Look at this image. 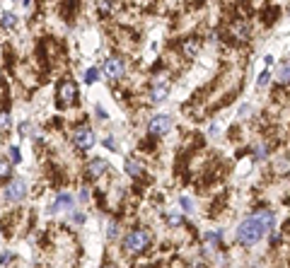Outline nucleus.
Here are the masks:
<instances>
[{"label": "nucleus", "mask_w": 290, "mask_h": 268, "mask_svg": "<svg viewBox=\"0 0 290 268\" xmlns=\"http://www.w3.org/2000/svg\"><path fill=\"white\" fill-rule=\"evenodd\" d=\"M273 225H276V215L271 210H259L237 225V242L242 247H254L273 230Z\"/></svg>", "instance_id": "obj_1"}, {"label": "nucleus", "mask_w": 290, "mask_h": 268, "mask_svg": "<svg viewBox=\"0 0 290 268\" xmlns=\"http://www.w3.org/2000/svg\"><path fill=\"white\" fill-rule=\"evenodd\" d=\"M148 244H150V232L133 230L128 232L126 239H124V251H128V254H143L148 249Z\"/></svg>", "instance_id": "obj_2"}, {"label": "nucleus", "mask_w": 290, "mask_h": 268, "mask_svg": "<svg viewBox=\"0 0 290 268\" xmlns=\"http://www.w3.org/2000/svg\"><path fill=\"white\" fill-rule=\"evenodd\" d=\"M124 75H126V61L118 58V56H109L107 61H104V77L111 80V83H116Z\"/></svg>", "instance_id": "obj_3"}, {"label": "nucleus", "mask_w": 290, "mask_h": 268, "mask_svg": "<svg viewBox=\"0 0 290 268\" xmlns=\"http://www.w3.org/2000/svg\"><path fill=\"white\" fill-rule=\"evenodd\" d=\"M94 143H97V138H94V130L92 128H87V126L75 128V133H72V145H75L78 150L87 152V150L94 148Z\"/></svg>", "instance_id": "obj_4"}, {"label": "nucleus", "mask_w": 290, "mask_h": 268, "mask_svg": "<svg viewBox=\"0 0 290 268\" xmlns=\"http://www.w3.org/2000/svg\"><path fill=\"white\" fill-rule=\"evenodd\" d=\"M170 128H172V116L170 114H155L153 119L148 121V133L155 136V138L170 133Z\"/></svg>", "instance_id": "obj_5"}, {"label": "nucleus", "mask_w": 290, "mask_h": 268, "mask_svg": "<svg viewBox=\"0 0 290 268\" xmlns=\"http://www.w3.org/2000/svg\"><path fill=\"white\" fill-rule=\"evenodd\" d=\"M5 201L8 203H19V201H25V196H27V181L25 179H12L8 186H5Z\"/></svg>", "instance_id": "obj_6"}, {"label": "nucleus", "mask_w": 290, "mask_h": 268, "mask_svg": "<svg viewBox=\"0 0 290 268\" xmlns=\"http://www.w3.org/2000/svg\"><path fill=\"white\" fill-rule=\"evenodd\" d=\"M58 104L61 106H72V104L78 102V85L72 83V80H63V83L58 85Z\"/></svg>", "instance_id": "obj_7"}, {"label": "nucleus", "mask_w": 290, "mask_h": 268, "mask_svg": "<svg viewBox=\"0 0 290 268\" xmlns=\"http://www.w3.org/2000/svg\"><path fill=\"white\" fill-rule=\"evenodd\" d=\"M167 94H170V85L164 83V80H160V83H155L153 87H150L148 97H150V102L153 104H162L164 99H167Z\"/></svg>", "instance_id": "obj_8"}, {"label": "nucleus", "mask_w": 290, "mask_h": 268, "mask_svg": "<svg viewBox=\"0 0 290 268\" xmlns=\"http://www.w3.org/2000/svg\"><path fill=\"white\" fill-rule=\"evenodd\" d=\"M109 172V162L107 159H102V157H94L87 162V176L90 179H100L102 174H107Z\"/></svg>", "instance_id": "obj_9"}, {"label": "nucleus", "mask_w": 290, "mask_h": 268, "mask_svg": "<svg viewBox=\"0 0 290 268\" xmlns=\"http://www.w3.org/2000/svg\"><path fill=\"white\" fill-rule=\"evenodd\" d=\"M72 205V196L70 194H58V198H56L54 203H51V213H58V210H68Z\"/></svg>", "instance_id": "obj_10"}, {"label": "nucleus", "mask_w": 290, "mask_h": 268, "mask_svg": "<svg viewBox=\"0 0 290 268\" xmlns=\"http://www.w3.org/2000/svg\"><path fill=\"white\" fill-rule=\"evenodd\" d=\"M12 128V116L8 109H0V133H8Z\"/></svg>", "instance_id": "obj_11"}, {"label": "nucleus", "mask_w": 290, "mask_h": 268, "mask_svg": "<svg viewBox=\"0 0 290 268\" xmlns=\"http://www.w3.org/2000/svg\"><path fill=\"white\" fill-rule=\"evenodd\" d=\"M124 167H126V172H128L131 176H140V174H143V167L138 165V162H136L133 157H128V159H126V165H124Z\"/></svg>", "instance_id": "obj_12"}, {"label": "nucleus", "mask_w": 290, "mask_h": 268, "mask_svg": "<svg viewBox=\"0 0 290 268\" xmlns=\"http://www.w3.org/2000/svg\"><path fill=\"white\" fill-rule=\"evenodd\" d=\"M10 174H12V165H10V159L0 157V179H10Z\"/></svg>", "instance_id": "obj_13"}, {"label": "nucleus", "mask_w": 290, "mask_h": 268, "mask_svg": "<svg viewBox=\"0 0 290 268\" xmlns=\"http://www.w3.org/2000/svg\"><path fill=\"white\" fill-rule=\"evenodd\" d=\"M167 222H170L172 227H177V225H181V222H184V213H177V210H170V213H167Z\"/></svg>", "instance_id": "obj_14"}, {"label": "nucleus", "mask_w": 290, "mask_h": 268, "mask_svg": "<svg viewBox=\"0 0 290 268\" xmlns=\"http://www.w3.org/2000/svg\"><path fill=\"white\" fill-rule=\"evenodd\" d=\"M278 83H281V85H288L290 83V63L281 65V70H278Z\"/></svg>", "instance_id": "obj_15"}, {"label": "nucleus", "mask_w": 290, "mask_h": 268, "mask_svg": "<svg viewBox=\"0 0 290 268\" xmlns=\"http://www.w3.org/2000/svg\"><path fill=\"white\" fill-rule=\"evenodd\" d=\"M0 24H3L5 29H12L15 24H17V15H12V12H5V15H3V22H0Z\"/></svg>", "instance_id": "obj_16"}, {"label": "nucleus", "mask_w": 290, "mask_h": 268, "mask_svg": "<svg viewBox=\"0 0 290 268\" xmlns=\"http://www.w3.org/2000/svg\"><path fill=\"white\" fill-rule=\"evenodd\" d=\"M232 32H235V37L239 39V41H247V37H249V27H247V24H235Z\"/></svg>", "instance_id": "obj_17"}, {"label": "nucleus", "mask_w": 290, "mask_h": 268, "mask_svg": "<svg viewBox=\"0 0 290 268\" xmlns=\"http://www.w3.org/2000/svg\"><path fill=\"white\" fill-rule=\"evenodd\" d=\"M196 51H199V39H189V41L184 44V53H186V56H196Z\"/></svg>", "instance_id": "obj_18"}, {"label": "nucleus", "mask_w": 290, "mask_h": 268, "mask_svg": "<svg viewBox=\"0 0 290 268\" xmlns=\"http://www.w3.org/2000/svg\"><path fill=\"white\" fill-rule=\"evenodd\" d=\"M181 208H184V215H191L194 213V203H191V198H186V196H181Z\"/></svg>", "instance_id": "obj_19"}, {"label": "nucleus", "mask_w": 290, "mask_h": 268, "mask_svg": "<svg viewBox=\"0 0 290 268\" xmlns=\"http://www.w3.org/2000/svg\"><path fill=\"white\" fill-rule=\"evenodd\" d=\"M97 75H100V70H97V68H90V70H85V83L92 85L94 80H97Z\"/></svg>", "instance_id": "obj_20"}, {"label": "nucleus", "mask_w": 290, "mask_h": 268, "mask_svg": "<svg viewBox=\"0 0 290 268\" xmlns=\"http://www.w3.org/2000/svg\"><path fill=\"white\" fill-rule=\"evenodd\" d=\"M266 155H269V148H266V145H256V148H254V157L256 159H263Z\"/></svg>", "instance_id": "obj_21"}, {"label": "nucleus", "mask_w": 290, "mask_h": 268, "mask_svg": "<svg viewBox=\"0 0 290 268\" xmlns=\"http://www.w3.org/2000/svg\"><path fill=\"white\" fill-rule=\"evenodd\" d=\"M269 80H271V73H269V70H263V73L259 75L256 85H259V87H266V85H269Z\"/></svg>", "instance_id": "obj_22"}, {"label": "nucleus", "mask_w": 290, "mask_h": 268, "mask_svg": "<svg viewBox=\"0 0 290 268\" xmlns=\"http://www.w3.org/2000/svg\"><path fill=\"white\" fill-rule=\"evenodd\" d=\"M10 159H12V165H17L19 159H22V157H19V150L17 148H10Z\"/></svg>", "instance_id": "obj_23"}, {"label": "nucleus", "mask_w": 290, "mask_h": 268, "mask_svg": "<svg viewBox=\"0 0 290 268\" xmlns=\"http://www.w3.org/2000/svg\"><path fill=\"white\" fill-rule=\"evenodd\" d=\"M116 230H118V227H116V222H109V232H107V234H109V239H114V237H116Z\"/></svg>", "instance_id": "obj_24"}, {"label": "nucleus", "mask_w": 290, "mask_h": 268, "mask_svg": "<svg viewBox=\"0 0 290 268\" xmlns=\"http://www.w3.org/2000/svg\"><path fill=\"white\" fill-rule=\"evenodd\" d=\"M100 10L102 12H109V10H111V3H109V0H100Z\"/></svg>", "instance_id": "obj_25"}, {"label": "nucleus", "mask_w": 290, "mask_h": 268, "mask_svg": "<svg viewBox=\"0 0 290 268\" xmlns=\"http://www.w3.org/2000/svg\"><path fill=\"white\" fill-rule=\"evenodd\" d=\"M80 201H90V189H85V186L80 189Z\"/></svg>", "instance_id": "obj_26"}, {"label": "nucleus", "mask_w": 290, "mask_h": 268, "mask_svg": "<svg viewBox=\"0 0 290 268\" xmlns=\"http://www.w3.org/2000/svg\"><path fill=\"white\" fill-rule=\"evenodd\" d=\"M104 145H109V148L114 150V148H116V140H114L111 136H109V138H104Z\"/></svg>", "instance_id": "obj_27"}, {"label": "nucleus", "mask_w": 290, "mask_h": 268, "mask_svg": "<svg viewBox=\"0 0 290 268\" xmlns=\"http://www.w3.org/2000/svg\"><path fill=\"white\" fill-rule=\"evenodd\" d=\"M19 130H22V136H27L29 130H32V126H29L27 121H25V123H22V126H19Z\"/></svg>", "instance_id": "obj_28"}, {"label": "nucleus", "mask_w": 290, "mask_h": 268, "mask_svg": "<svg viewBox=\"0 0 290 268\" xmlns=\"http://www.w3.org/2000/svg\"><path fill=\"white\" fill-rule=\"evenodd\" d=\"M10 259H12V254H8V251H5V254H3V256H0V263H8Z\"/></svg>", "instance_id": "obj_29"}, {"label": "nucleus", "mask_w": 290, "mask_h": 268, "mask_svg": "<svg viewBox=\"0 0 290 268\" xmlns=\"http://www.w3.org/2000/svg\"><path fill=\"white\" fill-rule=\"evenodd\" d=\"M107 268H114V266H107Z\"/></svg>", "instance_id": "obj_30"}]
</instances>
